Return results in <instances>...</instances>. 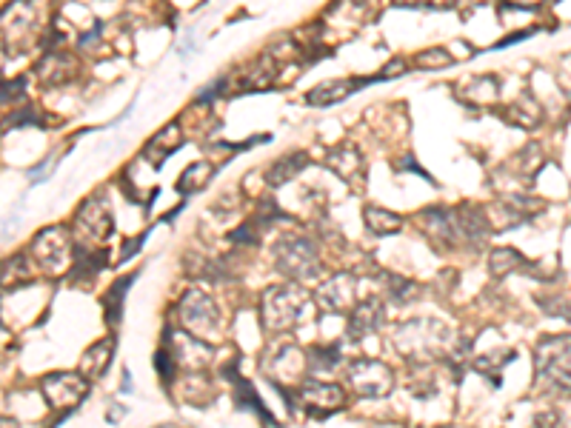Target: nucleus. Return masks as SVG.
<instances>
[{
	"label": "nucleus",
	"mask_w": 571,
	"mask_h": 428,
	"mask_svg": "<svg viewBox=\"0 0 571 428\" xmlns=\"http://www.w3.org/2000/svg\"><path fill=\"white\" fill-rule=\"evenodd\" d=\"M112 357H115V337H103V340L92 343L89 349L83 351L78 371L89 383H92V380H100V377L106 374V369H109Z\"/></svg>",
	"instance_id": "18"
},
{
	"label": "nucleus",
	"mask_w": 571,
	"mask_h": 428,
	"mask_svg": "<svg viewBox=\"0 0 571 428\" xmlns=\"http://www.w3.org/2000/svg\"><path fill=\"white\" fill-rule=\"evenodd\" d=\"M366 83H369V80H355V78L326 80V83H317L315 89L306 95V103H309V106H329V103L349 98L352 92H357V89L366 86Z\"/></svg>",
	"instance_id": "19"
},
{
	"label": "nucleus",
	"mask_w": 571,
	"mask_h": 428,
	"mask_svg": "<svg viewBox=\"0 0 571 428\" xmlns=\"http://www.w3.org/2000/svg\"><path fill=\"white\" fill-rule=\"evenodd\" d=\"M414 63L420 66V69H446L449 63H452V55L446 52V49H440V46H432V49H426V52H420Z\"/></svg>",
	"instance_id": "29"
},
{
	"label": "nucleus",
	"mask_w": 571,
	"mask_h": 428,
	"mask_svg": "<svg viewBox=\"0 0 571 428\" xmlns=\"http://www.w3.org/2000/svg\"><path fill=\"white\" fill-rule=\"evenodd\" d=\"M306 166H309V155H306V152H289V155L277 157L275 163L269 166V172H266V183H269L272 189H277V186L295 180Z\"/></svg>",
	"instance_id": "20"
},
{
	"label": "nucleus",
	"mask_w": 571,
	"mask_h": 428,
	"mask_svg": "<svg viewBox=\"0 0 571 428\" xmlns=\"http://www.w3.org/2000/svg\"><path fill=\"white\" fill-rule=\"evenodd\" d=\"M355 294H357L355 277H352V274H335V277H329V280H323V283L317 286L315 303L320 312H329V314L352 312L357 306Z\"/></svg>",
	"instance_id": "10"
},
{
	"label": "nucleus",
	"mask_w": 571,
	"mask_h": 428,
	"mask_svg": "<svg viewBox=\"0 0 571 428\" xmlns=\"http://www.w3.org/2000/svg\"><path fill=\"white\" fill-rule=\"evenodd\" d=\"M386 289H389V297H392L394 303H400V306H406V303H414V297L420 294V286L409 280V277H389V283H386Z\"/></svg>",
	"instance_id": "27"
},
{
	"label": "nucleus",
	"mask_w": 571,
	"mask_h": 428,
	"mask_svg": "<svg viewBox=\"0 0 571 428\" xmlns=\"http://www.w3.org/2000/svg\"><path fill=\"white\" fill-rule=\"evenodd\" d=\"M297 397L312 417H329L346 406V391L335 383H323V380H306L297 391Z\"/></svg>",
	"instance_id": "11"
},
{
	"label": "nucleus",
	"mask_w": 571,
	"mask_h": 428,
	"mask_svg": "<svg viewBox=\"0 0 571 428\" xmlns=\"http://www.w3.org/2000/svg\"><path fill=\"white\" fill-rule=\"evenodd\" d=\"M534 386L571 394V334H549L534 346Z\"/></svg>",
	"instance_id": "1"
},
{
	"label": "nucleus",
	"mask_w": 571,
	"mask_h": 428,
	"mask_svg": "<svg viewBox=\"0 0 571 428\" xmlns=\"http://www.w3.org/2000/svg\"><path fill=\"white\" fill-rule=\"evenodd\" d=\"M543 309L549 314H560L571 320V292L560 294V297H552V300H543Z\"/></svg>",
	"instance_id": "30"
},
{
	"label": "nucleus",
	"mask_w": 571,
	"mask_h": 428,
	"mask_svg": "<svg viewBox=\"0 0 571 428\" xmlns=\"http://www.w3.org/2000/svg\"><path fill=\"white\" fill-rule=\"evenodd\" d=\"M29 252L43 274H63L72 263V237L63 226H49L32 240Z\"/></svg>",
	"instance_id": "9"
},
{
	"label": "nucleus",
	"mask_w": 571,
	"mask_h": 428,
	"mask_svg": "<svg viewBox=\"0 0 571 428\" xmlns=\"http://www.w3.org/2000/svg\"><path fill=\"white\" fill-rule=\"evenodd\" d=\"M326 166L335 172L340 180H346V183H363V177H366V163H363V155H360V149L352 146V143H340L335 146L329 157H326Z\"/></svg>",
	"instance_id": "16"
},
{
	"label": "nucleus",
	"mask_w": 571,
	"mask_h": 428,
	"mask_svg": "<svg viewBox=\"0 0 571 428\" xmlns=\"http://www.w3.org/2000/svg\"><path fill=\"white\" fill-rule=\"evenodd\" d=\"M40 391H43V400L49 409L66 414V411L78 409L86 400L89 380L80 371H55V374H46L40 380Z\"/></svg>",
	"instance_id": "8"
},
{
	"label": "nucleus",
	"mask_w": 571,
	"mask_h": 428,
	"mask_svg": "<svg viewBox=\"0 0 571 428\" xmlns=\"http://www.w3.org/2000/svg\"><path fill=\"white\" fill-rule=\"evenodd\" d=\"M172 343H175V346H169V354L175 357V363H178V366H183V369H189V371H197V369H203V366H209V363H212V357H215V351H212L209 343L197 340V337H192L189 331H183V329L172 334Z\"/></svg>",
	"instance_id": "13"
},
{
	"label": "nucleus",
	"mask_w": 571,
	"mask_h": 428,
	"mask_svg": "<svg viewBox=\"0 0 571 428\" xmlns=\"http://www.w3.org/2000/svg\"><path fill=\"white\" fill-rule=\"evenodd\" d=\"M0 428H18V423H15V420H9V417H3V420H0Z\"/></svg>",
	"instance_id": "36"
},
{
	"label": "nucleus",
	"mask_w": 571,
	"mask_h": 428,
	"mask_svg": "<svg viewBox=\"0 0 571 428\" xmlns=\"http://www.w3.org/2000/svg\"><path fill=\"white\" fill-rule=\"evenodd\" d=\"M106 269V249H98V252H89V249H78V263L72 269V283H80V277L86 283H92L100 272Z\"/></svg>",
	"instance_id": "25"
},
{
	"label": "nucleus",
	"mask_w": 571,
	"mask_h": 428,
	"mask_svg": "<svg viewBox=\"0 0 571 428\" xmlns=\"http://www.w3.org/2000/svg\"><path fill=\"white\" fill-rule=\"evenodd\" d=\"M212 177H215V163H209V160H197L192 166H186V172L178 177V192L180 195L200 192L203 186H209Z\"/></svg>",
	"instance_id": "23"
},
{
	"label": "nucleus",
	"mask_w": 571,
	"mask_h": 428,
	"mask_svg": "<svg viewBox=\"0 0 571 428\" xmlns=\"http://www.w3.org/2000/svg\"><path fill=\"white\" fill-rule=\"evenodd\" d=\"M178 320H180V329L189 331L192 337L203 340V343L217 340V334L223 329L220 306L215 303V297L206 294L203 289H192V292H186L180 297Z\"/></svg>",
	"instance_id": "5"
},
{
	"label": "nucleus",
	"mask_w": 571,
	"mask_h": 428,
	"mask_svg": "<svg viewBox=\"0 0 571 428\" xmlns=\"http://www.w3.org/2000/svg\"><path fill=\"white\" fill-rule=\"evenodd\" d=\"M383 320H386L383 300H377V297H366V300H360L355 309L349 312V326H346V334H349L352 340H366V337H372V334L380 331Z\"/></svg>",
	"instance_id": "14"
},
{
	"label": "nucleus",
	"mask_w": 571,
	"mask_h": 428,
	"mask_svg": "<svg viewBox=\"0 0 571 428\" xmlns=\"http://www.w3.org/2000/svg\"><path fill=\"white\" fill-rule=\"evenodd\" d=\"M72 229H75V243L78 249H89V252H98L106 249L109 237L115 234V214H112V203L103 192L89 195L80 209L75 212L72 220Z\"/></svg>",
	"instance_id": "2"
},
{
	"label": "nucleus",
	"mask_w": 571,
	"mask_h": 428,
	"mask_svg": "<svg viewBox=\"0 0 571 428\" xmlns=\"http://www.w3.org/2000/svg\"><path fill=\"white\" fill-rule=\"evenodd\" d=\"M346 383L363 400H380L389 397L394 389V374L386 363L372 360V357H360L355 363H349L346 369Z\"/></svg>",
	"instance_id": "7"
},
{
	"label": "nucleus",
	"mask_w": 571,
	"mask_h": 428,
	"mask_svg": "<svg viewBox=\"0 0 571 428\" xmlns=\"http://www.w3.org/2000/svg\"><path fill=\"white\" fill-rule=\"evenodd\" d=\"M32 254L26 252H18L12 254L9 260H3V289L9 292H15L20 286H26V283H32V277H35V269H32Z\"/></svg>",
	"instance_id": "21"
},
{
	"label": "nucleus",
	"mask_w": 571,
	"mask_h": 428,
	"mask_svg": "<svg viewBox=\"0 0 571 428\" xmlns=\"http://www.w3.org/2000/svg\"><path fill=\"white\" fill-rule=\"evenodd\" d=\"M526 266V257L517 252V249H494L492 254H489V274L492 277H509V274L514 272V269H523Z\"/></svg>",
	"instance_id": "26"
},
{
	"label": "nucleus",
	"mask_w": 571,
	"mask_h": 428,
	"mask_svg": "<svg viewBox=\"0 0 571 428\" xmlns=\"http://www.w3.org/2000/svg\"><path fill=\"white\" fill-rule=\"evenodd\" d=\"M394 346L403 357L432 360L449 346V329L440 320H409L394 331Z\"/></svg>",
	"instance_id": "4"
},
{
	"label": "nucleus",
	"mask_w": 571,
	"mask_h": 428,
	"mask_svg": "<svg viewBox=\"0 0 571 428\" xmlns=\"http://www.w3.org/2000/svg\"><path fill=\"white\" fill-rule=\"evenodd\" d=\"M132 280H135V274L120 277V280H115V283L109 286V292L103 297V314H106L109 329H118L120 317H123V294H126V289L132 286Z\"/></svg>",
	"instance_id": "24"
},
{
	"label": "nucleus",
	"mask_w": 571,
	"mask_h": 428,
	"mask_svg": "<svg viewBox=\"0 0 571 428\" xmlns=\"http://www.w3.org/2000/svg\"><path fill=\"white\" fill-rule=\"evenodd\" d=\"M160 428H175V426H160Z\"/></svg>",
	"instance_id": "37"
},
{
	"label": "nucleus",
	"mask_w": 571,
	"mask_h": 428,
	"mask_svg": "<svg viewBox=\"0 0 571 428\" xmlns=\"http://www.w3.org/2000/svg\"><path fill=\"white\" fill-rule=\"evenodd\" d=\"M543 209L540 200L534 197H503L500 203L489 206V223H492V234L506 232L512 226H520L523 220H529L532 214H537Z\"/></svg>",
	"instance_id": "12"
},
{
	"label": "nucleus",
	"mask_w": 571,
	"mask_h": 428,
	"mask_svg": "<svg viewBox=\"0 0 571 428\" xmlns=\"http://www.w3.org/2000/svg\"><path fill=\"white\" fill-rule=\"evenodd\" d=\"M309 309V294L297 283H277L263 292L260 300V320L269 331L295 329Z\"/></svg>",
	"instance_id": "3"
},
{
	"label": "nucleus",
	"mask_w": 571,
	"mask_h": 428,
	"mask_svg": "<svg viewBox=\"0 0 571 428\" xmlns=\"http://www.w3.org/2000/svg\"><path fill=\"white\" fill-rule=\"evenodd\" d=\"M403 69H406V63L403 60H392L386 69H383V78H394V75H403Z\"/></svg>",
	"instance_id": "35"
},
{
	"label": "nucleus",
	"mask_w": 571,
	"mask_h": 428,
	"mask_svg": "<svg viewBox=\"0 0 571 428\" xmlns=\"http://www.w3.org/2000/svg\"><path fill=\"white\" fill-rule=\"evenodd\" d=\"M180 146H183V129H180V123H166L158 135L149 137V143L143 146V157H146L155 169H160L169 157L178 152Z\"/></svg>",
	"instance_id": "17"
},
{
	"label": "nucleus",
	"mask_w": 571,
	"mask_h": 428,
	"mask_svg": "<svg viewBox=\"0 0 571 428\" xmlns=\"http://www.w3.org/2000/svg\"><path fill=\"white\" fill-rule=\"evenodd\" d=\"M237 406L240 409H252L260 417V420H266V423H272V417H269V411L266 406L260 403V397L255 394V389L246 383V380H237Z\"/></svg>",
	"instance_id": "28"
},
{
	"label": "nucleus",
	"mask_w": 571,
	"mask_h": 428,
	"mask_svg": "<svg viewBox=\"0 0 571 428\" xmlns=\"http://www.w3.org/2000/svg\"><path fill=\"white\" fill-rule=\"evenodd\" d=\"M275 263L277 272L292 277V283L306 277H320V254L309 234H283L275 246Z\"/></svg>",
	"instance_id": "6"
},
{
	"label": "nucleus",
	"mask_w": 571,
	"mask_h": 428,
	"mask_svg": "<svg viewBox=\"0 0 571 428\" xmlns=\"http://www.w3.org/2000/svg\"><path fill=\"white\" fill-rule=\"evenodd\" d=\"M140 246H143V237H135V240H129V243H123V254H120V260H129V257H135Z\"/></svg>",
	"instance_id": "34"
},
{
	"label": "nucleus",
	"mask_w": 571,
	"mask_h": 428,
	"mask_svg": "<svg viewBox=\"0 0 571 428\" xmlns=\"http://www.w3.org/2000/svg\"><path fill=\"white\" fill-rule=\"evenodd\" d=\"M35 72H38L40 83H46V86H66V83H72V80L78 78L80 63L72 52L55 49V52L43 55Z\"/></svg>",
	"instance_id": "15"
},
{
	"label": "nucleus",
	"mask_w": 571,
	"mask_h": 428,
	"mask_svg": "<svg viewBox=\"0 0 571 428\" xmlns=\"http://www.w3.org/2000/svg\"><path fill=\"white\" fill-rule=\"evenodd\" d=\"M363 223L377 237H389V234H397L403 229V217L394 214L392 209H383V206H366L363 209Z\"/></svg>",
	"instance_id": "22"
},
{
	"label": "nucleus",
	"mask_w": 571,
	"mask_h": 428,
	"mask_svg": "<svg viewBox=\"0 0 571 428\" xmlns=\"http://www.w3.org/2000/svg\"><path fill=\"white\" fill-rule=\"evenodd\" d=\"M32 123H40L35 106H29V109H23V112H15V115H12V126H15V129H18V126H32Z\"/></svg>",
	"instance_id": "33"
},
{
	"label": "nucleus",
	"mask_w": 571,
	"mask_h": 428,
	"mask_svg": "<svg viewBox=\"0 0 571 428\" xmlns=\"http://www.w3.org/2000/svg\"><path fill=\"white\" fill-rule=\"evenodd\" d=\"M309 360H315V369H332L337 360H340V351L337 349H312L309 351Z\"/></svg>",
	"instance_id": "31"
},
{
	"label": "nucleus",
	"mask_w": 571,
	"mask_h": 428,
	"mask_svg": "<svg viewBox=\"0 0 571 428\" xmlns=\"http://www.w3.org/2000/svg\"><path fill=\"white\" fill-rule=\"evenodd\" d=\"M23 89H26V80L23 78H18L15 83H3V103H9V100L18 103V100L23 98V95H20Z\"/></svg>",
	"instance_id": "32"
}]
</instances>
